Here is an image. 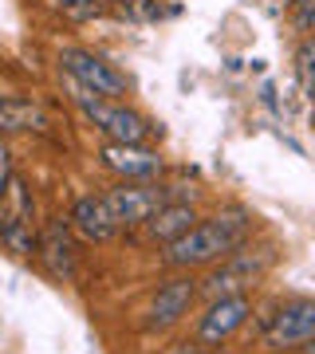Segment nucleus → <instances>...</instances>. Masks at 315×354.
Masks as SVG:
<instances>
[{
	"label": "nucleus",
	"instance_id": "obj_1",
	"mask_svg": "<svg viewBox=\"0 0 315 354\" xmlns=\"http://www.w3.org/2000/svg\"><path fill=\"white\" fill-rule=\"evenodd\" d=\"M252 232V216L244 209H225L213 221L193 225L186 236H177L174 244H165L162 264L165 268H201V264H217L240 248Z\"/></svg>",
	"mask_w": 315,
	"mask_h": 354
},
{
	"label": "nucleus",
	"instance_id": "obj_2",
	"mask_svg": "<svg viewBox=\"0 0 315 354\" xmlns=\"http://www.w3.org/2000/svg\"><path fill=\"white\" fill-rule=\"evenodd\" d=\"M71 99H75V106L83 114H87L91 122L107 134L111 142H126V146H146V138H150V122L142 118V114H134L130 106H123V102L107 99V95H95L91 87H83V83H75L71 79Z\"/></svg>",
	"mask_w": 315,
	"mask_h": 354
},
{
	"label": "nucleus",
	"instance_id": "obj_3",
	"mask_svg": "<svg viewBox=\"0 0 315 354\" xmlns=\"http://www.w3.org/2000/svg\"><path fill=\"white\" fill-rule=\"evenodd\" d=\"M268 264H272V248L233 252V256H225V264L213 268V272L197 283V291H201L209 304H213V299H228V295H244V291L268 272Z\"/></svg>",
	"mask_w": 315,
	"mask_h": 354
},
{
	"label": "nucleus",
	"instance_id": "obj_4",
	"mask_svg": "<svg viewBox=\"0 0 315 354\" xmlns=\"http://www.w3.org/2000/svg\"><path fill=\"white\" fill-rule=\"evenodd\" d=\"M102 201L111 209L118 225H146L162 205L174 201V193L162 185H142V181H118L114 189L102 193Z\"/></svg>",
	"mask_w": 315,
	"mask_h": 354
},
{
	"label": "nucleus",
	"instance_id": "obj_5",
	"mask_svg": "<svg viewBox=\"0 0 315 354\" xmlns=\"http://www.w3.org/2000/svg\"><path fill=\"white\" fill-rule=\"evenodd\" d=\"M264 342L272 351H300L315 342V299H296L280 307L264 330Z\"/></svg>",
	"mask_w": 315,
	"mask_h": 354
},
{
	"label": "nucleus",
	"instance_id": "obj_6",
	"mask_svg": "<svg viewBox=\"0 0 315 354\" xmlns=\"http://www.w3.org/2000/svg\"><path fill=\"white\" fill-rule=\"evenodd\" d=\"M60 64H63V71L75 79V83L91 87L95 95H107V99H118V95H126V79L118 75V71H114L107 59H99L95 51L60 48Z\"/></svg>",
	"mask_w": 315,
	"mask_h": 354
},
{
	"label": "nucleus",
	"instance_id": "obj_7",
	"mask_svg": "<svg viewBox=\"0 0 315 354\" xmlns=\"http://www.w3.org/2000/svg\"><path fill=\"white\" fill-rule=\"evenodd\" d=\"M252 315L249 295H228V299H213L209 311H205L201 327H197V342L201 346H221V342L233 335V330L244 327V319Z\"/></svg>",
	"mask_w": 315,
	"mask_h": 354
},
{
	"label": "nucleus",
	"instance_id": "obj_8",
	"mask_svg": "<svg viewBox=\"0 0 315 354\" xmlns=\"http://www.w3.org/2000/svg\"><path fill=\"white\" fill-rule=\"evenodd\" d=\"M197 295H201V291H197V283H193L189 276L165 279L162 288H158V295H154V304H150L146 330H165V327H174L177 319L189 311V304H193Z\"/></svg>",
	"mask_w": 315,
	"mask_h": 354
},
{
	"label": "nucleus",
	"instance_id": "obj_9",
	"mask_svg": "<svg viewBox=\"0 0 315 354\" xmlns=\"http://www.w3.org/2000/svg\"><path fill=\"white\" fill-rule=\"evenodd\" d=\"M39 260L48 264V272L55 279H67L75 276V241H71V221L63 216H51L44 232H39Z\"/></svg>",
	"mask_w": 315,
	"mask_h": 354
},
{
	"label": "nucleus",
	"instance_id": "obj_10",
	"mask_svg": "<svg viewBox=\"0 0 315 354\" xmlns=\"http://www.w3.org/2000/svg\"><path fill=\"white\" fill-rule=\"evenodd\" d=\"M102 165L118 174L123 181H150V177L162 174V158L146 146H126V142H107L102 146Z\"/></svg>",
	"mask_w": 315,
	"mask_h": 354
},
{
	"label": "nucleus",
	"instance_id": "obj_11",
	"mask_svg": "<svg viewBox=\"0 0 315 354\" xmlns=\"http://www.w3.org/2000/svg\"><path fill=\"white\" fill-rule=\"evenodd\" d=\"M67 221H71V228L91 244L111 241L114 232H118V221L111 216V209H107L102 197H79V201L71 205V216H67Z\"/></svg>",
	"mask_w": 315,
	"mask_h": 354
},
{
	"label": "nucleus",
	"instance_id": "obj_12",
	"mask_svg": "<svg viewBox=\"0 0 315 354\" xmlns=\"http://www.w3.org/2000/svg\"><path fill=\"white\" fill-rule=\"evenodd\" d=\"M193 221H197V216H193V209H189L186 201H170L146 221V232H150V241H158V244H174L177 236H186L189 228H193Z\"/></svg>",
	"mask_w": 315,
	"mask_h": 354
},
{
	"label": "nucleus",
	"instance_id": "obj_13",
	"mask_svg": "<svg viewBox=\"0 0 315 354\" xmlns=\"http://www.w3.org/2000/svg\"><path fill=\"white\" fill-rule=\"evenodd\" d=\"M44 127H48V118L36 102L16 99V95L0 99V134H24V130H44Z\"/></svg>",
	"mask_w": 315,
	"mask_h": 354
},
{
	"label": "nucleus",
	"instance_id": "obj_14",
	"mask_svg": "<svg viewBox=\"0 0 315 354\" xmlns=\"http://www.w3.org/2000/svg\"><path fill=\"white\" fill-rule=\"evenodd\" d=\"M0 241L16 256H39V236L32 232V221L4 213V209H0Z\"/></svg>",
	"mask_w": 315,
	"mask_h": 354
},
{
	"label": "nucleus",
	"instance_id": "obj_15",
	"mask_svg": "<svg viewBox=\"0 0 315 354\" xmlns=\"http://www.w3.org/2000/svg\"><path fill=\"white\" fill-rule=\"evenodd\" d=\"M296 79H300V91L315 102V36H303L296 51Z\"/></svg>",
	"mask_w": 315,
	"mask_h": 354
},
{
	"label": "nucleus",
	"instance_id": "obj_16",
	"mask_svg": "<svg viewBox=\"0 0 315 354\" xmlns=\"http://www.w3.org/2000/svg\"><path fill=\"white\" fill-rule=\"evenodd\" d=\"M4 213L36 221V197H32V189H28L20 177H12V185H8V193H4Z\"/></svg>",
	"mask_w": 315,
	"mask_h": 354
},
{
	"label": "nucleus",
	"instance_id": "obj_17",
	"mask_svg": "<svg viewBox=\"0 0 315 354\" xmlns=\"http://www.w3.org/2000/svg\"><path fill=\"white\" fill-rule=\"evenodd\" d=\"M51 4H55L67 20H95V16H102V8H107V0H51Z\"/></svg>",
	"mask_w": 315,
	"mask_h": 354
},
{
	"label": "nucleus",
	"instance_id": "obj_18",
	"mask_svg": "<svg viewBox=\"0 0 315 354\" xmlns=\"http://www.w3.org/2000/svg\"><path fill=\"white\" fill-rule=\"evenodd\" d=\"M291 24L303 36H315V0H296L291 4Z\"/></svg>",
	"mask_w": 315,
	"mask_h": 354
},
{
	"label": "nucleus",
	"instance_id": "obj_19",
	"mask_svg": "<svg viewBox=\"0 0 315 354\" xmlns=\"http://www.w3.org/2000/svg\"><path fill=\"white\" fill-rule=\"evenodd\" d=\"M126 12L138 16V20H158V16H162V4H158V0H130Z\"/></svg>",
	"mask_w": 315,
	"mask_h": 354
},
{
	"label": "nucleus",
	"instance_id": "obj_20",
	"mask_svg": "<svg viewBox=\"0 0 315 354\" xmlns=\"http://www.w3.org/2000/svg\"><path fill=\"white\" fill-rule=\"evenodd\" d=\"M8 185H12V153H8L4 142H0V197L8 193Z\"/></svg>",
	"mask_w": 315,
	"mask_h": 354
},
{
	"label": "nucleus",
	"instance_id": "obj_21",
	"mask_svg": "<svg viewBox=\"0 0 315 354\" xmlns=\"http://www.w3.org/2000/svg\"><path fill=\"white\" fill-rule=\"evenodd\" d=\"M303 354H315V342H307V346H303Z\"/></svg>",
	"mask_w": 315,
	"mask_h": 354
},
{
	"label": "nucleus",
	"instance_id": "obj_22",
	"mask_svg": "<svg viewBox=\"0 0 315 354\" xmlns=\"http://www.w3.org/2000/svg\"><path fill=\"white\" fill-rule=\"evenodd\" d=\"M197 354H209V351H197Z\"/></svg>",
	"mask_w": 315,
	"mask_h": 354
}]
</instances>
